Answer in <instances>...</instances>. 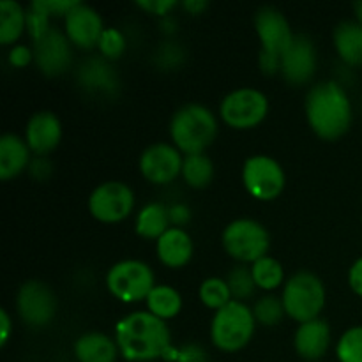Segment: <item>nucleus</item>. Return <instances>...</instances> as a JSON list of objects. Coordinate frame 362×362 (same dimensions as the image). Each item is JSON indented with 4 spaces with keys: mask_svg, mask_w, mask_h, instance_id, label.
I'll list each match as a JSON object with an SVG mask.
<instances>
[{
    "mask_svg": "<svg viewBox=\"0 0 362 362\" xmlns=\"http://www.w3.org/2000/svg\"><path fill=\"white\" fill-rule=\"evenodd\" d=\"M120 356L129 362H151L165 357L172 346V332L165 320L151 311H134L115 325Z\"/></svg>",
    "mask_w": 362,
    "mask_h": 362,
    "instance_id": "obj_1",
    "label": "nucleus"
},
{
    "mask_svg": "<svg viewBox=\"0 0 362 362\" xmlns=\"http://www.w3.org/2000/svg\"><path fill=\"white\" fill-rule=\"evenodd\" d=\"M304 110L313 133L325 141L338 140L352 126V103L338 81L313 85L306 94Z\"/></svg>",
    "mask_w": 362,
    "mask_h": 362,
    "instance_id": "obj_2",
    "label": "nucleus"
},
{
    "mask_svg": "<svg viewBox=\"0 0 362 362\" xmlns=\"http://www.w3.org/2000/svg\"><path fill=\"white\" fill-rule=\"evenodd\" d=\"M218 134V119L207 106L189 103L173 113L170 136L182 154H202L211 147Z\"/></svg>",
    "mask_w": 362,
    "mask_h": 362,
    "instance_id": "obj_3",
    "label": "nucleus"
},
{
    "mask_svg": "<svg viewBox=\"0 0 362 362\" xmlns=\"http://www.w3.org/2000/svg\"><path fill=\"white\" fill-rule=\"evenodd\" d=\"M255 327L253 310L246 303L232 300L212 317L211 339L221 352H239L253 339Z\"/></svg>",
    "mask_w": 362,
    "mask_h": 362,
    "instance_id": "obj_4",
    "label": "nucleus"
},
{
    "mask_svg": "<svg viewBox=\"0 0 362 362\" xmlns=\"http://www.w3.org/2000/svg\"><path fill=\"white\" fill-rule=\"evenodd\" d=\"M325 286L317 274L310 271H299L285 283L283 288V306L292 320L304 324L320 317L325 308Z\"/></svg>",
    "mask_w": 362,
    "mask_h": 362,
    "instance_id": "obj_5",
    "label": "nucleus"
},
{
    "mask_svg": "<svg viewBox=\"0 0 362 362\" xmlns=\"http://www.w3.org/2000/svg\"><path fill=\"white\" fill-rule=\"evenodd\" d=\"M223 247L233 260L240 264H255L267 257L271 247V235L260 221L240 218L228 223L223 230Z\"/></svg>",
    "mask_w": 362,
    "mask_h": 362,
    "instance_id": "obj_6",
    "label": "nucleus"
},
{
    "mask_svg": "<svg viewBox=\"0 0 362 362\" xmlns=\"http://www.w3.org/2000/svg\"><path fill=\"white\" fill-rule=\"evenodd\" d=\"M156 286V276L151 265L141 260H122L112 265L106 274V288L115 299L126 304L147 300Z\"/></svg>",
    "mask_w": 362,
    "mask_h": 362,
    "instance_id": "obj_7",
    "label": "nucleus"
},
{
    "mask_svg": "<svg viewBox=\"0 0 362 362\" xmlns=\"http://www.w3.org/2000/svg\"><path fill=\"white\" fill-rule=\"evenodd\" d=\"M269 113V99L258 88L243 87L230 92L219 105V117L232 129H253L265 120Z\"/></svg>",
    "mask_w": 362,
    "mask_h": 362,
    "instance_id": "obj_8",
    "label": "nucleus"
},
{
    "mask_svg": "<svg viewBox=\"0 0 362 362\" xmlns=\"http://www.w3.org/2000/svg\"><path fill=\"white\" fill-rule=\"evenodd\" d=\"M243 182L247 193L260 202L276 200L283 193L286 175L274 158L265 154L251 156L243 166Z\"/></svg>",
    "mask_w": 362,
    "mask_h": 362,
    "instance_id": "obj_9",
    "label": "nucleus"
},
{
    "mask_svg": "<svg viewBox=\"0 0 362 362\" xmlns=\"http://www.w3.org/2000/svg\"><path fill=\"white\" fill-rule=\"evenodd\" d=\"M134 209V193L126 182L108 180L95 187L88 197V211L101 223H119Z\"/></svg>",
    "mask_w": 362,
    "mask_h": 362,
    "instance_id": "obj_10",
    "label": "nucleus"
},
{
    "mask_svg": "<svg viewBox=\"0 0 362 362\" xmlns=\"http://www.w3.org/2000/svg\"><path fill=\"white\" fill-rule=\"evenodd\" d=\"M16 310L28 327H46L57 315V297L42 281H27L16 296Z\"/></svg>",
    "mask_w": 362,
    "mask_h": 362,
    "instance_id": "obj_11",
    "label": "nucleus"
},
{
    "mask_svg": "<svg viewBox=\"0 0 362 362\" xmlns=\"http://www.w3.org/2000/svg\"><path fill=\"white\" fill-rule=\"evenodd\" d=\"M184 156L173 144L159 141L145 148L140 156V172L148 182L165 186L182 175Z\"/></svg>",
    "mask_w": 362,
    "mask_h": 362,
    "instance_id": "obj_12",
    "label": "nucleus"
},
{
    "mask_svg": "<svg viewBox=\"0 0 362 362\" xmlns=\"http://www.w3.org/2000/svg\"><path fill=\"white\" fill-rule=\"evenodd\" d=\"M34 62L46 76H60L73 62V45L59 28H53L34 42Z\"/></svg>",
    "mask_w": 362,
    "mask_h": 362,
    "instance_id": "obj_13",
    "label": "nucleus"
},
{
    "mask_svg": "<svg viewBox=\"0 0 362 362\" xmlns=\"http://www.w3.org/2000/svg\"><path fill=\"white\" fill-rule=\"evenodd\" d=\"M105 28L101 14L83 2L74 4L64 16V34L67 35L71 45L81 49L98 46Z\"/></svg>",
    "mask_w": 362,
    "mask_h": 362,
    "instance_id": "obj_14",
    "label": "nucleus"
},
{
    "mask_svg": "<svg viewBox=\"0 0 362 362\" xmlns=\"http://www.w3.org/2000/svg\"><path fill=\"white\" fill-rule=\"evenodd\" d=\"M255 30L262 41V49L279 57L286 52L296 37L285 14L272 6H264L257 11Z\"/></svg>",
    "mask_w": 362,
    "mask_h": 362,
    "instance_id": "obj_15",
    "label": "nucleus"
},
{
    "mask_svg": "<svg viewBox=\"0 0 362 362\" xmlns=\"http://www.w3.org/2000/svg\"><path fill=\"white\" fill-rule=\"evenodd\" d=\"M317 71V48L308 35H296L292 45L281 55V71L288 83L304 85Z\"/></svg>",
    "mask_w": 362,
    "mask_h": 362,
    "instance_id": "obj_16",
    "label": "nucleus"
},
{
    "mask_svg": "<svg viewBox=\"0 0 362 362\" xmlns=\"http://www.w3.org/2000/svg\"><path fill=\"white\" fill-rule=\"evenodd\" d=\"M62 140V124L57 113L49 110L35 112L25 127V141L37 156H46L59 147Z\"/></svg>",
    "mask_w": 362,
    "mask_h": 362,
    "instance_id": "obj_17",
    "label": "nucleus"
},
{
    "mask_svg": "<svg viewBox=\"0 0 362 362\" xmlns=\"http://www.w3.org/2000/svg\"><path fill=\"white\" fill-rule=\"evenodd\" d=\"M331 346V327L322 318L299 324L293 334V349L304 361H320Z\"/></svg>",
    "mask_w": 362,
    "mask_h": 362,
    "instance_id": "obj_18",
    "label": "nucleus"
},
{
    "mask_svg": "<svg viewBox=\"0 0 362 362\" xmlns=\"http://www.w3.org/2000/svg\"><path fill=\"white\" fill-rule=\"evenodd\" d=\"M193 240L184 228L172 226L156 240V253L159 262L170 269H180L189 264L193 257Z\"/></svg>",
    "mask_w": 362,
    "mask_h": 362,
    "instance_id": "obj_19",
    "label": "nucleus"
},
{
    "mask_svg": "<svg viewBox=\"0 0 362 362\" xmlns=\"http://www.w3.org/2000/svg\"><path fill=\"white\" fill-rule=\"evenodd\" d=\"M78 81L81 87L94 94H113L119 87L115 69L105 57H92L78 69Z\"/></svg>",
    "mask_w": 362,
    "mask_h": 362,
    "instance_id": "obj_20",
    "label": "nucleus"
},
{
    "mask_svg": "<svg viewBox=\"0 0 362 362\" xmlns=\"http://www.w3.org/2000/svg\"><path fill=\"white\" fill-rule=\"evenodd\" d=\"M30 147L25 138L7 133L0 138V179L9 180L30 166Z\"/></svg>",
    "mask_w": 362,
    "mask_h": 362,
    "instance_id": "obj_21",
    "label": "nucleus"
},
{
    "mask_svg": "<svg viewBox=\"0 0 362 362\" xmlns=\"http://www.w3.org/2000/svg\"><path fill=\"white\" fill-rule=\"evenodd\" d=\"M119 346L105 332H85L74 341V357L78 362H115Z\"/></svg>",
    "mask_w": 362,
    "mask_h": 362,
    "instance_id": "obj_22",
    "label": "nucleus"
},
{
    "mask_svg": "<svg viewBox=\"0 0 362 362\" xmlns=\"http://www.w3.org/2000/svg\"><path fill=\"white\" fill-rule=\"evenodd\" d=\"M339 59L349 66H362V25L346 20L336 25L332 34Z\"/></svg>",
    "mask_w": 362,
    "mask_h": 362,
    "instance_id": "obj_23",
    "label": "nucleus"
},
{
    "mask_svg": "<svg viewBox=\"0 0 362 362\" xmlns=\"http://www.w3.org/2000/svg\"><path fill=\"white\" fill-rule=\"evenodd\" d=\"M170 225H172V221H170L168 207H165L159 202H152V204H147L140 209L134 228H136L138 235L144 237V239L158 240L166 230L172 228Z\"/></svg>",
    "mask_w": 362,
    "mask_h": 362,
    "instance_id": "obj_24",
    "label": "nucleus"
},
{
    "mask_svg": "<svg viewBox=\"0 0 362 362\" xmlns=\"http://www.w3.org/2000/svg\"><path fill=\"white\" fill-rule=\"evenodd\" d=\"M27 30V9L14 0L0 2V42L4 46L14 45Z\"/></svg>",
    "mask_w": 362,
    "mask_h": 362,
    "instance_id": "obj_25",
    "label": "nucleus"
},
{
    "mask_svg": "<svg viewBox=\"0 0 362 362\" xmlns=\"http://www.w3.org/2000/svg\"><path fill=\"white\" fill-rule=\"evenodd\" d=\"M145 303L147 311L165 322L175 318L182 310V296L170 285H156Z\"/></svg>",
    "mask_w": 362,
    "mask_h": 362,
    "instance_id": "obj_26",
    "label": "nucleus"
},
{
    "mask_svg": "<svg viewBox=\"0 0 362 362\" xmlns=\"http://www.w3.org/2000/svg\"><path fill=\"white\" fill-rule=\"evenodd\" d=\"M184 182L193 189H204L214 179V163L205 152L184 156L182 165Z\"/></svg>",
    "mask_w": 362,
    "mask_h": 362,
    "instance_id": "obj_27",
    "label": "nucleus"
},
{
    "mask_svg": "<svg viewBox=\"0 0 362 362\" xmlns=\"http://www.w3.org/2000/svg\"><path fill=\"white\" fill-rule=\"evenodd\" d=\"M251 274H253L257 288L265 290V292H272V290L279 288L285 281V269L279 264L276 258L264 257L251 264Z\"/></svg>",
    "mask_w": 362,
    "mask_h": 362,
    "instance_id": "obj_28",
    "label": "nucleus"
},
{
    "mask_svg": "<svg viewBox=\"0 0 362 362\" xmlns=\"http://www.w3.org/2000/svg\"><path fill=\"white\" fill-rule=\"evenodd\" d=\"M198 297L207 306L209 310H221L226 304L232 303L233 297L230 292V286L226 279L223 278H207L202 281L200 288H198Z\"/></svg>",
    "mask_w": 362,
    "mask_h": 362,
    "instance_id": "obj_29",
    "label": "nucleus"
},
{
    "mask_svg": "<svg viewBox=\"0 0 362 362\" xmlns=\"http://www.w3.org/2000/svg\"><path fill=\"white\" fill-rule=\"evenodd\" d=\"M251 310H253L257 324L265 325V327H274L286 315L281 297L271 296V293L258 297L257 303H255V306Z\"/></svg>",
    "mask_w": 362,
    "mask_h": 362,
    "instance_id": "obj_30",
    "label": "nucleus"
},
{
    "mask_svg": "<svg viewBox=\"0 0 362 362\" xmlns=\"http://www.w3.org/2000/svg\"><path fill=\"white\" fill-rule=\"evenodd\" d=\"M226 283H228L233 300H240V303L253 297L255 290H257L251 267H246V265H235L226 276Z\"/></svg>",
    "mask_w": 362,
    "mask_h": 362,
    "instance_id": "obj_31",
    "label": "nucleus"
},
{
    "mask_svg": "<svg viewBox=\"0 0 362 362\" xmlns=\"http://www.w3.org/2000/svg\"><path fill=\"white\" fill-rule=\"evenodd\" d=\"M339 362H362V325L345 331L336 345Z\"/></svg>",
    "mask_w": 362,
    "mask_h": 362,
    "instance_id": "obj_32",
    "label": "nucleus"
},
{
    "mask_svg": "<svg viewBox=\"0 0 362 362\" xmlns=\"http://www.w3.org/2000/svg\"><path fill=\"white\" fill-rule=\"evenodd\" d=\"M126 37H124V34L119 28L106 27L101 39H99L98 48L106 60H117L119 57H122L124 52H126Z\"/></svg>",
    "mask_w": 362,
    "mask_h": 362,
    "instance_id": "obj_33",
    "label": "nucleus"
},
{
    "mask_svg": "<svg viewBox=\"0 0 362 362\" xmlns=\"http://www.w3.org/2000/svg\"><path fill=\"white\" fill-rule=\"evenodd\" d=\"M27 30H28V34H30V37L34 39V42L52 30V27H49L48 14L42 13L41 9L34 7L32 4L28 6V9H27Z\"/></svg>",
    "mask_w": 362,
    "mask_h": 362,
    "instance_id": "obj_34",
    "label": "nucleus"
},
{
    "mask_svg": "<svg viewBox=\"0 0 362 362\" xmlns=\"http://www.w3.org/2000/svg\"><path fill=\"white\" fill-rule=\"evenodd\" d=\"M165 359H172L177 362H207V356H205L204 350L197 345H187L184 346L182 350H173L172 346H170Z\"/></svg>",
    "mask_w": 362,
    "mask_h": 362,
    "instance_id": "obj_35",
    "label": "nucleus"
},
{
    "mask_svg": "<svg viewBox=\"0 0 362 362\" xmlns=\"http://www.w3.org/2000/svg\"><path fill=\"white\" fill-rule=\"evenodd\" d=\"M74 4H76V0H67V2H64V0H35V2H32V6L41 9L42 13H46L49 18H52V16H66Z\"/></svg>",
    "mask_w": 362,
    "mask_h": 362,
    "instance_id": "obj_36",
    "label": "nucleus"
},
{
    "mask_svg": "<svg viewBox=\"0 0 362 362\" xmlns=\"http://www.w3.org/2000/svg\"><path fill=\"white\" fill-rule=\"evenodd\" d=\"M34 60V49L25 45H14L9 52V64L14 67H25Z\"/></svg>",
    "mask_w": 362,
    "mask_h": 362,
    "instance_id": "obj_37",
    "label": "nucleus"
},
{
    "mask_svg": "<svg viewBox=\"0 0 362 362\" xmlns=\"http://www.w3.org/2000/svg\"><path fill=\"white\" fill-rule=\"evenodd\" d=\"M140 9L148 11L151 14H158V16H166L168 11L177 7L175 0H145V2H136Z\"/></svg>",
    "mask_w": 362,
    "mask_h": 362,
    "instance_id": "obj_38",
    "label": "nucleus"
},
{
    "mask_svg": "<svg viewBox=\"0 0 362 362\" xmlns=\"http://www.w3.org/2000/svg\"><path fill=\"white\" fill-rule=\"evenodd\" d=\"M260 67L265 74H276L281 71V57L274 55L262 49L260 53Z\"/></svg>",
    "mask_w": 362,
    "mask_h": 362,
    "instance_id": "obj_39",
    "label": "nucleus"
},
{
    "mask_svg": "<svg viewBox=\"0 0 362 362\" xmlns=\"http://www.w3.org/2000/svg\"><path fill=\"white\" fill-rule=\"evenodd\" d=\"M349 285L354 293L362 297V257L357 258L349 271Z\"/></svg>",
    "mask_w": 362,
    "mask_h": 362,
    "instance_id": "obj_40",
    "label": "nucleus"
},
{
    "mask_svg": "<svg viewBox=\"0 0 362 362\" xmlns=\"http://www.w3.org/2000/svg\"><path fill=\"white\" fill-rule=\"evenodd\" d=\"M28 170H30V173L35 177V179L42 180L52 173V165H49V161L46 159V156H37L35 159H32Z\"/></svg>",
    "mask_w": 362,
    "mask_h": 362,
    "instance_id": "obj_41",
    "label": "nucleus"
},
{
    "mask_svg": "<svg viewBox=\"0 0 362 362\" xmlns=\"http://www.w3.org/2000/svg\"><path fill=\"white\" fill-rule=\"evenodd\" d=\"M168 212H170V221H172V225L179 226V228L182 225H186V223L189 221V218H191L189 209H187L186 205H182V204L172 205V207L168 209Z\"/></svg>",
    "mask_w": 362,
    "mask_h": 362,
    "instance_id": "obj_42",
    "label": "nucleus"
},
{
    "mask_svg": "<svg viewBox=\"0 0 362 362\" xmlns=\"http://www.w3.org/2000/svg\"><path fill=\"white\" fill-rule=\"evenodd\" d=\"M11 331H13V322H11L9 313L7 310H0V346H6V343L9 341Z\"/></svg>",
    "mask_w": 362,
    "mask_h": 362,
    "instance_id": "obj_43",
    "label": "nucleus"
},
{
    "mask_svg": "<svg viewBox=\"0 0 362 362\" xmlns=\"http://www.w3.org/2000/svg\"><path fill=\"white\" fill-rule=\"evenodd\" d=\"M182 6H184V9L189 11L191 14H200L202 11L207 9L209 4L205 2V0H187V2H184Z\"/></svg>",
    "mask_w": 362,
    "mask_h": 362,
    "instance_id": "obj_44",
    "label": "nucleus"
},
{
    "mask_svg": "<svg viewBox=\"0 0 362 362\" xmlns=\"http://www.w3.org/2000/svg\"><path fill=\"white\" fill-rule=\"evenodd\" d=\"M354 9H356V14H357V21L362 25V0L361 2H356V6H354Z\"/></svg>",
    "mask_w": 362,
    "mask_h": 362,
    "instance_id": "obj_45",
    "label": "nucleus"
}]
</instances>
